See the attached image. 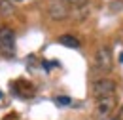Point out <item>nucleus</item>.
Wrapping results in <instances>:
<instances>
[{
  "mask_svg": "<svg viewBox=\"0 0 123 120\" xmlns=\"http://www.w3.org/2000/svg\"><path fill=\"white\" fill-rule=\"evenodd\" d=\"M95 69L102 75H108L112 71V52L108 46H100L95 52Z\"/></svg>",
  "mask_w": 123,
  "mask_h": 120,
  "instance_id": "f257e3e1",
  "label": "nucleus"
},
{
  "mask_svg": "<svg viewBox=\"0 0 123 120\" xmlns=\"http://www.w3.org/2000/svg\"><path fill=\"white\" fill-rule=\"evenodd\" d=\"M0 52L8 57L15 53V32L10 27H0Z\"/></svg>",
  "mask_w": 123,
  "mask_h": 120,
  "instance_id": "f03ea898",
  "label": "nucleus"
},
{
  "mask_svg": "<svg viewBox=\"0 0 123 120\" xmlns=\"http://www.w3.org/2000/svg\"><path fill=\"white\" fill-rule=\"evenodd\" d=\"M68 8H70V6H68L64 0H47V4H46L47 15H49L51 19H55V21H62V19H66L68 14H70Z\"/></svg>",
  "mask_w": 123,
  "mask_h": 120,
  "instance_id": "7ed1b4c3",
  "label": "nucleus"
},
{
  "mask_svg": "<svg viewBox=\"0 0 123 120\" xmlns=\"http://www.w3.org/2000/svg\"><path fill=\"white\" fill-rule=\"evenodd\" d=\"M114 93H116V82L114 80H110V78H98V80H95V84H93V95L97 99L114 95Z\"/></svg>",
  "mask_w": 123,
  "mask_h": 120,
  "instance_id": "20e7f679",
  "label": "nucleus"
},
{
  "mask_svg": "<svg viewBox=\"0 0 123 120\" xmlns=\"http://www.w3.org/2000/svg\"><path fill=\"white\" fill-rule=\"evenodd\" d=\"M116 95H108V97H100L97 99V114L98 116H108L114 109H116Z\"/></svg>",
  "mask_w": 123,
  "mask_h": 120,
  "instance_id": "39448f33",
  "label": "nucleus"
},
{
  "mask_svg": "<svg viewBox=\"0 0 123 120\" xmlns=\"http://www.w3.org/2000/svg\"><path fill=\"white\" fill-rule=\"evenodd\" d=\"M13 14H15L13 2H10V0H0V15H4V17H12Z\"/></svg>",
  "mask_w": 123,
  "mask_h": 120,
  "instance_id": "423d86ee",
  "label": "nucleus"
},
{
  "mask_svg": "<svg viewBox=\"0 0 123 120\" xmlns=\"http://www.w3.org/2000/svg\"><path fill=\"white\" fill-rule=\"evenodd\" d=\"M59 42L62 46H68V48H80V40H78L76 36H70V34H62L61 38H59Z\"/></svg>",
  "mask_w": 123,
  "mask_h": 120,
  "instance_id": "0eeeda50",
  "label": "nucleus"
},
{
  "mask_svg": "<svg viewBox=\"0 0 123 120\" xmlns=\"http://www.w3.org/2000/svg\"><path fill=\"white\" fill-rule=\"evenodd\" d=\"M68 6H72V8H83L85 4H87V0H64Z\"/></svg>",
  "mask_w": 123,
  "mask_h": 120,
  "instance_id": "6e6552de",
  "label": "nucleus"
},
{
  "mask_svg": "<svg viewBox=\"0 0 123 120\" xmlns=\"http://www.w3.org/2000/svg\"><path fill=\"white\" fill-rule=\"evenodd\" d=\"M70 101H72V99H70V97H66V95L57 97V103H59V105H70Z\"/></svg>",
  "mask_w": 123,
  "mask_h": 120,
  "instance_id": "1a4fd4ad",
  "label": "nucleus"
},
{
  "mask_svg": "<svg viewBox=\"0 0 123 120\" xmlns=\"http://www.w3.org/2000/svg\"><path fill=\"white\" fill-rule=\"evenodd\" d=\"M117 120H123V105H121V109H119V114H117Z\"/></svg>",
  "mask_w": 123,
  "mask_h": 120,
  "instance_id": "9d476101",
  "label": "nucleus"
},
{
  "mask_svg": "<svg viewBox=\"0 0 123 120\" xmlns=\"http://www.w3.org/2000/svg\"><path fill=\"white\" fill-rule=\"evenodd\" d=\"M10 2H23V0H10Z\"/></svg>",
  "mask_w": 123,
  "mask_h": 120,
  "instance_id": "9b49d317",
  "label": "nucleus"
},
{
  "mask_svg": "<svg viewBox=\"0 0 123 120\" xmlns=\"http://www.w3.org/2000/svg\"><path fill=\"white\" fill-rule=\"evenodd\" d=\"M121 61H123V57H121Z\"/></svg>",
  "mask_w": 123,
  "mask_h": 120,
  "instance_id": "f8f14e48",
  "label": "nucleus"
}]
</instances>
